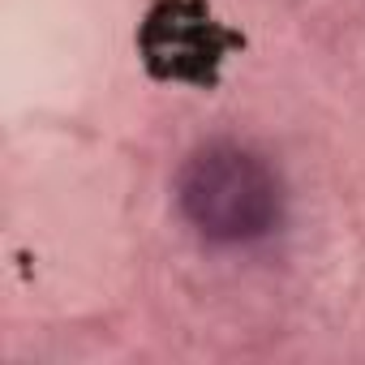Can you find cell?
<instances>
[{"mask_svg":"<svg viewBox=\"0 0 365 365\" xmlns=\"http://www.w3.org/2000/svg\"><path fill=\"white\" fill-rule=\"evenodd\" d=\"M176 207L207 241L241 245L279 224L284 190L262 155L241 142H207L176 172Z\"/></svg>","mask_w":365,"mask_h":365,"instance_id":"cell-1","label":"cell"},{"mask_svg":"<svg viewBox=\"0 0 365 365\" xmlns=\"http://www.w3.org/2000/svg\"><path fill=\"white\" fill-rule=\"evenodd\" d=\"M245 39L215 22L202 0H150V9L138 26V56L155 82H176L211 91L220 82L224 61Z\"/></svg>","mask_w":365,"mask_h":365,"instance_id":"cell-2","label":"cell"}]
</instances>
